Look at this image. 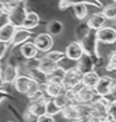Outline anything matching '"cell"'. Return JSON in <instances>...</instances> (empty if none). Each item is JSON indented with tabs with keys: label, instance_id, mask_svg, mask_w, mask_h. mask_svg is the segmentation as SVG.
I'll use <instances>...</instances> for the list:
<instances>
[{
	"label": "cell",
	"instance_id": "obj_1",
	"mask_svg": "<svg viewBox=\"0 0 116 122\" xmlns=\"http://www.w3.org/2000/svg\"><path fill=\"white\" fill-rule=\"evenodd\" d=\"M68 94L71 97L74 103H81V104H90L100 97L96 89L84 86L83 84H81L77 88L68 91Z\"/></svg>",
	"mask_w": 116,
	"mask_h": 122
},
{
	"label": "cell",
	"instance_id": "obj_2",
	"mask_svg": "<svg viewBox=\"0 0 116 122\" xmlns=\"http://www.w3.org/2000/svg\"><path fill=\"white\" fill-rule=\"evenodd\" d=\"M82 46H83V50H84V53H88L90 55L97 63V65L100 64L101 62V57L98 55V50H97V44L100 43L97 39V36H96V31L94 30H90L86 35H84L83 37H81L79 39H77Z\"/></svg>",
	"mask_w": 116,
	"mask_h": 122
},
{
	"label": "cell",
	"instance_id": "obj_3",
	"mask_svg": "<svg viewBox=\"0 0 116 122\" xmlns=\"http://www.w3.org/2000/svg\"><path fill=\"white\" fill-rule=\"evenodd\" d=\"M83 72L76 68H70L69 70H66L64 80H63V86L66 91H70L75 88H77L78 85L82 84V80H83Z\"/></svg>",
	"mask_w": 116,
	"mask_h": 122
},
{
	"label": "cell",
	"instance_id": "obj_4",
	"mask_svg": "<svg viewBox=\"0 0 116 122\" xmlns=\"http://www.w3.org/2000/svg\"><path fill=\"white\" fill-rule=\"evenodd\" d=\"M8 10H10V23L12 25H14L17 29L23 27L26 15L29 13L26 10V6L25 5H14Z\"/></svg>",
	"mask_w": 116,
	"mask_h": 122
},
{
	"label": "cell",
	"instance_id": "obj_5",
	"mask_svg": "<svg viewBox=\"0 0 116 122\" xmlns=\"http://www.w3.org/2000/svg\"><path fill=\"white\" fill-rule=\"evenodd\" d=\"M95 89H96L97 94L102 97L111 95L116 90V80L113 77H109V76H102Z\"/></svg>",
	"mask_w": 116,
	"mask_h": 122
},
{
	"label": "cell",
	"instance_id": "obj_6",
	"mask_svg": "<svg viewBox=\"0 0 116 122\" xmlns=\"http://www.w3.org/2000/svg\"><path fill=\"white\" fill-rule=\"evenodd\" d=\"M1 84L4 85L5 83L7 84H13L14 81L17 80V77L19 76V71H18V66L15 64H7L5 68H1Z\"/></svg>",
	"mask_w": 116,
	"mask_h": 122
},
{
	"label": "cell",
	"instance_id": "obj_7",
	"mask_svg": "<svg viewBox=\"0 0 116 122\" xmlns=\"http://www.w3.org/2000/svg\"><path fill=\"white\" fill-rule=\"evenodd\" d=\"M96 36L100 43L114 44L116 43V29L110 27V26H104L101 30L96 31Z\"/></svg>",
	"mask_w": 116,
	"mask_h": 122
},
{
	"label": "cell",
	"instance_id": "obj_8",
	"mask_svg": "<svg viewBox=\"0 0 116 122\" xmlns=\"http://www.w3.org/2000/svg\"><path fill=\"white\" fill-rule=\"evenodd\" d=\"M33 43L40 52H49L53 45V38L51 35L45 32V33H40L38 36H36Z\"/></svg>",
	"mask_w": 116,
	"mask_h": 122
},
{
	"label": "cell",
	"instance_id": "obj_9",
	"mask_svg": "<svg viewBox=\"0 0 116 122\" xmlns=\"http://www.w3.org/2000/svg\"><path fill=\"white\" fill-rule=\"evenodd\" d=\"M46 98L32 101L30 106L27 107V115L32 117H39L44 114H46Z\"/></svg>",
	"mask_w": 116,
	"mask_h": 122
},
{
	"label": "cell",
	"instance_id": "obj_10",
	"mask_svg": "<svg viewBox=\"0 0 116 122\" xmlns=\"http://www.w3.org/2000/svg\"><path fill=\"white\" fill-rule=\"evenodd\" d=\"M65 55H66V58H69L70 61H75V62L79 61L81 57L84 55V50H83L82 44L78 41L70 43L65 49Z\"/></svg>",
	"mask_w": 116,
	"mask_h": 122
},
{
	"label": "cell",
	"instance_id": "obj_11",
	"mask_svg": "<svg viewBox=\"0 0 116 122\" xmlns=\"http://www.w3.org/2000/svg\"><path fill=\"white\" fill-rule=\"evenodd\" d=\"M62 115L64 119L70 121H81V110L78 103H70L62 109Z\"/></svg>",
	"mask_w": 116,
	"mask_h": 122
},
{
	"label": "cell",
	"instance_id": "obj_12",
	"mask_svg": "<svg viewBox=\"0 0 116 122\" xmlns=\"http://www.w3.org/2000/svg\"><path fill=\"white\" fill-rule=\"evenodd\" d=\"M79 4L91 5V6H95V7H98V8H101L103 6L100 0H59L58 7H59V10H65L68 7H74V6L79 5Z\"/></svg>",
	"mask_w": 116,
	"mask_h": 122
},
{
	"label": "cell",
	"instance_id": "obj_13",
	"mask_svg": "<svg viewBox=\"0 0 116 122\" xmlns=\"http://www.w3.org/2000/svg\"><path fill=\"white\" fill-rule=\"evenodd\" d=\"M97 65L96 61L88 53H84L81 59L77 61V68L83 72V74H86V72H90V71H94L95 66Z\"/></svg>",
	"mask_w": 116,
	"mask_h": 122
},
{
	"label": "cell",
	"instance_id": "obj_14",
	"mask_svg": "<svg viewBox=\"0 0 116 122\" xmlns=\"http://www.w3.org/2000/svg\"><path fill=\"white\" fill-rule=\"evenodd\" d=\"M29 75L33 81H36L38 84H40L41 86H45L46 83L49 82V75H46L45 72H43L38 66H29L27 68Z\"/></svg>",
	"mask_w": 116,
	"mask_h": 122
},
{
	"label": "cell",
	"instance_id": "obj_15",
	"mask_svg": "<svg viewBox=\"0 0 116 122\" xmlns=\"http://www.w3.org/2000/svg\"><path fill=\"white\" fill-rule=\"evenodd\" d=\"M106 20H107V18L104 17V14L97 12V13H92V14L89 17L86 24L89 25V27H90L91 30L98 31V30H101L102 27H104Z\"/></svg>",
	"mask_w": 116,
	"mask_h": 122
},
{
	"label": "cell",
	"instance_id": "obj_16",
	"mask_svg": "<svg viewBox=\"0 0 116 122\" xmlns=\"http://www.w3.org/2000/svg\"><path fill=\"white\" fill-rule=\"evenodd\" d=\"M38 68L43 72H45L46 75H51L58 68V63L55 62V61H52L51 58H49L45 55L44 57H41L38 61Z\"/></svg>",
	"mask_w": 116,
	"mask_h": 122
},
{
	"label": "cell",
	"instance_id": "obj_17",
	"mask_svg": "<svg viewBox=\"0 0 116 122\" xmlns=\"http://www.w3.org/2000/svg\"><path fill=\"white\" fill-rule=\"evenodd\" d=\"M32 33L30 30H26L24 27H20V29H17L15 33H14V37L11 41L12 46H18V45H23L24 43L29 41V39L31 38Z\"/></svg>",
	"mask_w": 116,
	"mask_h": 122
},
{
	"label": "cell",
	"instance_id": "obj_18",
	"mask_svg": "<svg viewBox=\"0 0 116 122\" xmlns=\"http://www.w3.org/2000/svg\"><path fill=\"white\" fill-rule=\"evenodd\" d=\"M39 50L37 49V46L35 45V43L31 41H26L20 46V53L24 58L26 59H35L38 55Z\"/></svg>",
	"mask_w": 116,
	"mask_h": 122
},
{
	"label": "cell",
	"instance_id": "obj_19",
	"mask_svg": "<svg viewBox=\"0 0 116 122\" xmlns=\"http://www.w3.org/2000/svg\"><path fill=\"white\" fill-rule=\"evenodd\" d=\"M31 81L32 78L30 76H26V75H19L17 77V80L14 81L13 85L17 91L21 92V94H27L29 91V88H30V84H31Z\"/></svg>",
	"mask_w": 116,
	"mask_h": 122
},
{
	"label": "cell",
	"instance_id": "obj_20",
	"mask_svg": "<svg viewBox=\"0 0 116 122\" xmlns=\"http://www.w3.org/2000/svg\"><path fill=\"white\" fill-rule=\"evenodd\" d=\"M44 89H45L46 95L49 97H52V98L53 97H57L58 95H61L65 90L62 83H57V82H51V81H49L46 83V85L44 86Z\"/></svg>",
	"mask_w": 116,
	"mask_h": 122
},
{
	"label": "cell",
	"instance_id": "obj_21",
	"mask_svg": "<svg viewBox=\"0 0 116 122\" xmlns=\"http://www.w3.org/2000/svg\"><path fill=\"white\" fill-rule=\"evenodd\" d=\"M15 31H17V27L14 25H12L11 23L5 25V26H1L0 27V41L11 43L14 37Z\"/></svg>",
	"mask_w": 116,
	"mask_h": 122
},
{
	"label": "cell",
	"instance_id": "obj_22",
	"mask_svg": "<svg viewBox=\"0 0 116 122\" xmlns=\"http://www.w3.org/2000/svg\"><path fill=\"white\" fill-rule=\"evenodd\" d=\"M100 76L94 70V71H90V72H86L83 75V80H82V84L84 86H88V88H96L98 82H100Z\"/></svg>",
	"mask_w": 116,
	"mask_h": 122
},
{
	"label": "cell",
	"instance_id": "obj_23",
	"mask_svg": "<svg viewBox=\"0 0 116 122\" xmlns=\"http://www.w3.org/2000/svg\"><path fill=\"white\" fill-rule=\"evenodd\" d=\"M39 21H40V18L36 12H29L27 15H26V19L24 21V25L23 27L26 29V30H32L35 27H37L39 25Z\"/></svg>",
	"mask_w": 116,
	"mask_h": 122
},
{
	"label": "cell",
	"instance_id": "obj_24",
	"mask_svg": "<svg viewBox=\"0 0 116 122\" xmlns=\"http://www.w3.org/2000/svg\"><path fill=\"white\" fill-rule=\"evenodd\" d=\"M63 31V24L59 20H51L46 26V32L51 36H58Z\"/></svg>",
	"mask_w": 116,
	"mask_h": 122
},
{
	"label": "cell",
	"instance_id": "obj_25",
	"mask_svg": "<svg viewBox=\"0 0 116 122\" xmlns=\"http://www.w3.org/2000/svg\"><path fill=\"white\" fill-rule=\"evenodd\" d=\"M53 100H55V102L58 104V107H61L62 109H63L64 107L69 106L70 103H74L66 90H64V91H63L61 95H58L57 97H53Z\"/></svg>",
	"mask_w": 116,
	"mask_h": 122
},
{
	"label": "cell",
	"instance_id": "obj_26",
	"mask_svg": "<svg viewBox=\"0 0 116 122\" xmlns=\"http://www.w3.org/2000/svg\"><path fill=\"white\" fill-rule=\"evenodd\" d=\"M59 113H62V108L58 107V104L55 102V100L52 97H49L46 101V114L53 116V115L59 114Z\"/></svg>",
	"mask_w": 116,
	"mask_h": 122
},
{
	"label": "cell",
	"instance_id": "obj_27",
	"mask_svg": "<svg viewBox=\"0 0 116 122\" xmlns=\"http://www.w3.org/2000/svg\"><path fill=\"white\" fill-rule=\"evenodd\" d=\"M102 13L104 14V17L109 20H115L116 19V2L106 5L102 8Z\"/></svg>",
	"mask_w": 116,
	"mask_h": 122
},
{
	"label": "cell",
	"instance_id": "obj_28",
	"mask_svg": "<svg viewBox=\"0 0 116 122\" xmlns=\"http://www.w3.org/2000/svg\"><path fill=\"white\" fill-rule=\"evenodd\" d=\"M65 70L61 66H58L51 75H49V81L51 82H57V83H62L63 84V80H64V76H65Z\"/></svg>",
	"mask_w": 116,
	"mask_h": 122
},
{
	"label": "cell",
	"instance_id": "obj_29",
	"mask_svg": "<svg viewBox=\"0 0 116 122\" xmlns=\"http://www.w3.org/2000/svg\"><path fill=\"white\" fill-rule=\"evenodd\" d=\"M74 13L78 20H84L88 15V7L85 4H79L74 6Z\"/></svg>",
	"mask_w": 116,
	"mask_h": 122
},
{
	"label": "cell",
	"instance_id": "obj_30",
	"mask_svg": "<svg viewBox=\"0 0 116 122\" xmlns=\"http://www.w3.org/2000/svg\"><path fill=\"white\" fill-rule=\"evenodd\" d=\"M107 122H116V101L109 103L107 109Z\"/></svg>",
	"mask_w": 116,
	"mask_h": 122
},
{
	"label": "cell",
	"instance_id": "obj_31",
	"mask_svg": "<svg viewBox=\"0 0 116 122\" xmlns=\"http://www.w3.org/2000/svg\"><path fill=\"white\" fill-rule=\"evenodd\" d=\"M10 24V10L5 6L0 8V27Z\"/></svg>",
	"mask_w": 116,
	"mask_h": 122
},
{
	"label": "cell",
	"instance_id": "obj_32",
	"mask_svg": "<svg viewBox=\"0 0 116 122\" xmlns=\"http://www.w3.org/2000/svg\"><path fill=\"white\" fill-rule=\"evenodd\" d=\"M46 56H47L49 58H51L52 61L57 62V63L61 62L62 59H64V58L66 57L65 52H61V51H50V52L46 53Z\"/></svg>",
	"mask_w": 116,
	"mask_h": 122
},
{
	"label": "cell",
	"instance_id": "obj_33",
	"mask_svg": "<svg viewBox=\"0 0 116 122\" xmlns=\"http://www.w3.org/2000/svg\"><path fill=\"white\" fill-rule=\"evenodd\" d=\"M106 68H107L108 71H116V50L110 53L109 61H108Z\"/></svg>",
	"mask_w": 116,
	"mask_h": 122
},
{
	"label": "cell",
	"instance_id": "obj_34",
	"mask_svg": "<svg viewBox=\"0 0 116 122\" xmlns=\"http://www.w3.org/2000/svg\"><path fill=\"white\" fill-rule=\"evenodd\" d=\"M37 122H55V119L52 115H49V114H44L41 116L37 117Z\"/></svg>",
	"mask_w": 116,
	"mask_h": 122
},
{
	"label": "cell",
	"instance_id": "obj_35",
	"mask_svg": "<svg viewBox=\"0 0 116 122\" xmlns=\"http://www.w3.org/2000/svg\"><path fill=\"white\" fill-rule=\"evenodd\" d=\"M8 47H10V43H4V41L0 43V58H1V59L4 58L5 53L7 52Z\"/></svg>",
	"mask_w": 116,
	"mask_h": 122
},
{
	"label": "cell",
	"instance_id": "obj_36",
	"mask_svg": "<svg viewBox=\"0 0 116 122\" xmlns=\"http://www.w3.org/2000/svg\"><path fill=\"white\" fill-rule=\"evenodd\" d=\"M0 2H1V6H5L7 8H11L13 5V0H0Z\"/></svg>",
	"mask_w": 116,
	"mask_h": 122
},
{
	"label": "cell",
	"instance_id": "obj_37",
	"mask_svg": "<svg viewBox=\"0 0 116 122\" xmlns=\"http://www.w3.org/2000/svg\"><path fill=\"white\" fill-rule=\"evenodd\" d=\"M26 1L27 0H13V5L12 6H14V5H25Z\"/></svg>",
	"mask_w": 116,
	"mask_h": 122
},
{
	"label": "cell",
	"instance_id": "obj_38",
	"mask_svg": "<svg viewBox=\"0 0 116 122\" xmlns=\"http://www.w3.org/2000/svg\"><path fill=\"white\" fill-rule=\"evenodd\" d=\"M76 122H83V121H76Z\"/></svg>",
	"mask_w": 116,
	"mask_h": 122
},
{
	"label": "cell",
	"instance_id": "obj_39",
	"mask_svg": "<svg viewBox=\"0 0 116 122\" xmlns=\"http://www.w3.org/2000/svg\"><path fill=\"white\" fill-rule=\"evenodd\" d=\"M113 1H114V2H116V0H113Z\"/></svg>",
	"mask_w": 116,
	"mask_h": 122
},
{
	"label": "cell",
	"instance_id": "obj_40",
	"mask_svg": "<svg viewBox=\"0 0 116 122\" xmlns=\"http://www.w3.org/2000/svg\"><path fill=\"white\" fill-rule=\"evenodd\" d=\"M8 122H12V121H8Z\"/></svg>",
	"mask_w": 116,
	"mask_h": 122
}]
</instances>
